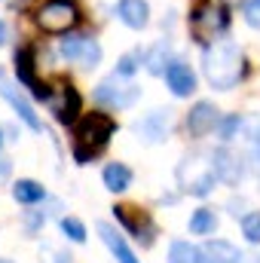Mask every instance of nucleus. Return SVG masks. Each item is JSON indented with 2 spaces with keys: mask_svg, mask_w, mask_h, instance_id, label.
<instances>
[{
  "mask_svg": "<svg viewBox=\"0 0 260 263\" xmlns=\"http://www.w3.org/2000/svg\"><path fill=\"white\" fill-rule=\"evenodd\" d=\"M202 70H205V80L214 89H220V92L233 89L242 80V52H239V46L233 40H214L202 52Z\"/></svg>",
  "mask_w": 260,
  "mask_h": 263,
  "instance_id": "nucleus-1",
  "label": "nucleus"
},
{
  "mask_svg": "<svg viewBox=\"0 0 260 263\" xmlns=\"http://www.w3.org/2000/svg\"><path fill=\"white\" fill-rule=\"evenodd\" d=\"M114 132H117V123H114L110 114H86L73 129V159L80 165L92 162L107 147Z\"/></svg>",
  "mask_w": 260,
  "mask_h": 263,
  "instance_id": "nucleus-2",
  "label": "nucleus"
},
{
  "mask_svg": "<svg viewBox=\"0 0 260 263\" xmlns=\"http://www.w3.org/2000/svg\"><path fill=\"white\" fill-rule=\"evenodd\" d=\"M178 181H181V187H184L187 193H193V196L211 193V187H214V181H217L214 153H211V156H205V153L187 156V159L181 162V168H178Z\"/></svg>",
  "mask_w": 260,
  "mask_h": 263,
  "instance_id": "nucleus-3",
  "label": "nucleus"
},
{
  "mask_svg": "<svg viewBox=\"0 0 260 263\" xmlns=\"http://www.w3.org/2000/svg\"><path fill=\"white\" fill-rule=\"evenodd\" d=\"M227 22H230V15H227V9H224V6H217V3H211V0L199 3V6L193 9V15H190L193 40H199V43L214 40V37L227 28Z\"/></svg>",
  "mask_w": 260,
  "mask_h": 263,
  "instance_id": "nucleus-4",
  "label": "nucleus"
},
{
  "mask_svg": "<svg viewBox=\"0 0 260 263\" xmlns=\"http://www.w3.org/2000/svg\"><path fill=\"white\" fill-rule=\"evenodd\" d=\"M77 22H80V9H77L73 0H49L37 12V25L49 34H65Z\"/></svg>",
  "mask_w": 260,
  "mask_h": 263,
  "instance_id": "nucleus-5",
  "label": "nucleus"
},
{
  "mask_svg": "<svg viewBox=\"0 0 260 263\" xmlns=\"http://www.w3.org/2000/svg\"><path fill=\"white\" fill-rule=\"evenodd\" d=\"M138 95H141V89L132 86V83H123L120 73L107 77V80L98 83V89H95V101H101V104H107V107H132V104L138 101Z\"/></svg>",
  "mask_w": 260,
  "mask_h": 263,
  "instance_id": "nucleus-6",
  "label": "nucleus"
},
{
  "mask_svg": "<svg viewBox=\"0 0 260 263\" xmlns=\"http://www.w3.org/2000/svg\"><path fill=\"white\" fill-rule=\"evenodd\" d=\"M15 77H18V83H22L34 98H40V101H49V98H52L49 86L40 83L37 73H34V49H31V46H22V49L15 52Z\"/></svg>",
  "mask_w": 260,
  "mask_h": 263,
  "instance_id": "nucleus-7",
  "label": "nucleus"
},
{
  "mask_svg": "<svg viewBox=\"0 0 260 263\" xmlns=\"http://www.w3.org/2000/svg\"><path fill=\"white\" fill-rule=\"evenodd\" d=\"M172 129V117H169V110H153V114H147L144 120H138L135 123V132L147 141V144H159L165 135Z\"/></svg>",
  "mask_w": 260,
  "mask_h": 263,
  "instance_id": "nucleus-8",
  "label": "nucleus"
},
{
  "mask_svg": "<svg viewBox=\"0 0 260 263\" xmlns=\"http://www.w3.org/2000/svg\"><path fill=\"white\" fill-rule=\"evenodd\" d=\"M114 214H117V220L129 230V233H135L138 239L144 236V245H150L153 242V223L147 220V214H141L138 208H132V205H117L114 208Z\"/></svg>",
  "mask_w": 260,
  "mask_h": 263,
  "instance_id": "nucleus-9",
  "label": "nucleus"
},
{
  "mask_svg": "<svg viewBox=\"0 0 260 263\" xmlns=\"http://www.w3.org/2000/svg\"><path fill=\"white\" fill-rule=\"evenodd\" d=\"M217 123H220V117H217V107H214L211 101H199L193 110L187 114V129H190V135H196V138L208 135Z\"/></svg>",
  "mask_w": 260,
  "mask_h": 263,
  "instance_id": "nucleus-10",
  "label": "nucleus"
},
{
  "mask_svg": "<svg viewBox=\"0 0 260 263\" xmlns=\"http://www.w3.org/2000/svg\"><path fill=\"white\" fill-rule=\"evenodd\" d=\"M165 83H169V89L178 98H187L190 92H196V77H193V70H190V65H184V62H169Z\"/></svg>",
  "mask_w": 260,
  "mask_h": 263,
  "instance_id": "nucleus-11",
  "label": "nucleus"
},
{
  "mask_svg": "<svg viewBox=\"0 0 260 263\" xmlns=\"http://www.w3.org/2000/svg\"><path fill=\"white\" fill-rule=\"evenodd\" d=\"M0 95L12 104V110L18 114V120L28 126L31 132H40L43 126H40V120H37V114H34V107L28 104V98L22 95V92H15V86H9V83H0Z\"/></svg>",
  "mask_w": 260,
  "mask_h": 263,
  "instance_id": "nucleus-12",
  "label": "nucleus"
},
{
  "mask_svg": "<svg viewBox=\"0 0 260 263\" xmlns=\"http://www.w3.org/2000/svg\"><path fill=\"white\" fill-rule=\"evenodd\" d=\"M199 263H242V254L236 245L224 239H211L199 248Z\"/></svg>",
  "mask_w": 260,
  "mask_h": 263,
  "instance_id": "nucleus-13",
  "label": "nucleus"
},
{
  "mask_svg": "<svg viewBox=\"0 0 260 263\" xmlns=\"http://www.w3.org/2000/svg\"><path fill=\"white\" fill-rule=\"evenodd\" d=\"M80 107H83V98H80V92L67 83L65 89H62V104H55V120L62 123V126H70V123H77V117H80Z\"/></svg>",
  "mask_w": 260,
  "mask_h": 263,
  "instance_id": "nucleus-14",
  "label": "nucleus"
},
{
  "mask_svg": "<svg viewBox=\"0 0 260 263\" xmlns=\"http://www.w3.org/2000/svg\"><path fill=\"white\" fill-rule=\"evenodd\" d=\"M98 236L104 239V245L114 251V257L120 263H138V257H135V251H132L129 245H126V239L110 227V223H98Z\"/></svg>",
  "mask_w": 260,
  "mask_h": 263,
  "instance_id": "nucleus-15",
  "label": "nucleus"
},
{
  "mask_svg": "<svg viewBox=\"0 0 260 263\" xmlns=\"http://www.w3.org/2000/svg\"><path fill=\"white\" fill-rule=\"evenodd\" d=\"M117 15L129 25V28H144L147 25V18H150V9H147V3L144 0H120L117 3Z\"/></svg>",
  "mask_w": 260,
  "mask_h": 263,
  "instance_id": "nucleus-16",
  "label": "nucleus"
},
{
  "mask_svg": "<svg viewBox=\"0 0 260 263\" xmlns=\"http://www.w3.org/2000/svg\"><path fill=\"white\" fill-rule=\"evenodd\" d=\"M101 178H104V187L110 193H123V190H129V184H132V172H129V165H123V162H110Z\"/></svg>",
  "mask_w": 260,
  "mask_h": 263,
  "instance_id": "nucleus-17",
  "label": "nucleus"
},
{
  "mask_svg": "<svg viewBox=\"0 0 260 263\" xmlns=\"http://www.w3.org/2000/svg\"><path fill=\"white\" fill-rule=\"evenodd\" d=\"M169 52H172V43L169 40H159L147 55H144V65H147V70L150 73H165V62H169Z\"/></svg>",
  "mask_w": 260,
  "mask_h": 263,
  "instance_id": "nucleus-18",
  "label": "nucleus"
},
{
  "mask_svg": "<svg viewBox=\"0 0 260 263\" xmlns=\"http://www.w3.org/2000/svg\"><path fill=\"white\" fill-rule=\"evenodd\" d=\"M12 199L22 202V205H34V202L46 199V190H43L37 181H18V184L12 187Z\"/></svg>",
  "mask_w": 260,
  "mask_h": 263,
  "instance_id": "nucleus-19",
  "label": "nucleus"
},
{
  "mask_svg": "<svg viewBox=\"0 0 260 263\" xmlns=\"http://www.w3.org/2000/svg\"><path fill=\"white\" fill-rule=\"evenodd\" d=\"M214 168H217V178H224V181H230V184H236L239 175H242V168H236V159H233L227 150H217V153H214Z\"/></svg>",
  "mask_w": 260,
  "mask_h": 263,
  "instance_id": "nucleus-20",
  "label": "nucleus"
},
{
  "mask_svg": "<svg viewBox=\"0 0 260 263\" xmlns=\"http://www.w3.org/2000/svg\"><path fill=\"white\" fill-rule=\"evenodd\" d=\"M214 230H217V217H214L211 208H199V211H193V217H190V233H196V236H208V233H214Z\"/></svg>",
  "mask_w": 260,
  "mask_h": 263,
  "instance_id": "nucleus-21",
  "label": "nucleus"
},
{
  "mask_svg": "<svg viewBox=\"0 0 260 263\" xmlns=\"http://www.w3.org/2000/svg\"><path fill=\"white\" fill-rule=\"evenodd\" d=\"M169 263H199V248H193L190 242H172Z\"/></svg>",
  "mask_w": 260,
  "mask_h": 263,
  "instance_id": "nucleus-22",
  "label": "nucleus"
},
{
  "mask_svg": "<svg viewBox=\"0 0 260 263\" xmlns=\"http://www.w3.org/2000/svg\"><path fill=\"white\" fill-rule=\"evenodd\" d=\"M242 236H245L251 245H260V211L242 214Z\"/></svg>",
  "mask_w": 260,
  "mask_h": 263,
  "instance_id": "nucleus-23",
  "label": "nucleus"
},
{
  "mask_svg": "<svg viewBox=\"0 0 260 263\" xmlns=\"http://www.w3.org/2000/svg\"><path fill=\"white\" fill-rule=\"evenodd\" d=\"M83 67H95L101 62V46L95 43V40H89L86 37V43H83V52H80V59H77Z\"/></svg>",
  "mask_w": 260,
  "mask_h": 263,
  "instance_id": "nucleus-24",
  "label": "nucleus"
},
{
  "mask_svg": "<svg viewBox=\"0 0 260 263\" xmlns=\"http://www.w3.org/2000/svg\"><path fill=\"white\" fill-rule=\"evenodd\" d=\"M83 43H86V37H67V40H62V46H59L62 59L77 62V59H80V52H83Z\"/></svg>",
  "mask_w": 260,
  "mask_h": 263,
  "instance_id": "nucleus-25",
  "label": "nucleus"
},
{
  "mask_svg": "<svg viewBox=\"0 0 260 263\" xmlns=\"http://www.w3.org/2000/svg\"><path fill=\"white\" fill-rule=\"evenodd\" d=\"M62 233L70 242H86V227L77 217H62Z\"/></svg>",
  "mask_w": 260,
  "mask_h": 263,
  "instance_id": "nucleus-26",
  "label": "nucleus"
},
{
  "mask_svg": "<svg viewBox=\"0 0 260 263\" xmlns=\"http://www.w3.org/2000/svg\"><path fill=\"white\" fill-rule=\"evenodd\" d=\"M217 126H220V138H224V141H230V138L236 135V129L242 126V120H239V114H233V117H227V120H220Z\"/></svg>",
  "mask_w": 260,
  "mask_h": 263,
  "instance_id": "nucleus-27",
  "label": "nucleus"
},
{
  "mask_svg": "<svg viewBox=\"0 0 260 263\" xmlns=\"http://www.w3.org/2000/svg\"><path fill=\"white\" fill-rule=\"evenodd\" d=\"M245 22L251 28H260V0H248L245 3Z\"/></svg>",
  "mask_w": 260,
  "mask_h": 263,
  "instance_id": "nucleus-28",
  "label": "nucleus"
},
{
  "mask_svg": "<svg viewBox=\"0 0 260 263\" xmlns=\"http://www.w3.org/2000/svg\"><path fill=\"white\" fill-rule=\"evenodd\" d=\"M135 55H123V59H120V65H117V73H120V77H132V73H135Z\"/></svg>",
  "mask_w": 260,
  "mask_h": 263,
  "instance_id": "nucleus-29",
  "label": "nucleus"
},
{
  "mask_svg": "<svg viewBox=\"0 0 260 263\" xmlns=\"http://www.w3.org/2000/svg\"><path fill=\"white\" fill-rule=\"evenodd\" d=\"M6 175H9V162H6V159H0V181H3Z\"/></svg>",
  "mask_w": 260,
  "mask_h": 263,
  "instance_id": "nucleus-30",
  "label": "nucleus"
},
{
  "mask_svg": "<svg viewBox=\"0 0 260 263\" xmlns=\"http://www.w3.org/2000/svg\"><path fill=\"white\" fill-rule=\"evenodd\" d=\"M3 43H6V25L0 22V46H3Z\"/></svg>",
  "mask_w": 260,
  "mask_h": 263,
  "instance_id": "nucleus-31",
  "label": "nucleus"
},
{
  "mask_svg": "<svg viewBox=\"0 0 260 263\" xmlns=\"http://www.w3.org/2000/svg\"><path fill=\"white\" fill-rule=\"evenodd\" d=\"M227 3H236V0H227Z\"/></svg>",
  "mask_w": 260,
  "mask_h": 263,
  "instance_id": "nucleus-32",
  "label": "nucleus"
},
{
  "mask_svg": "<svg viewBox=\"0 0 260 263\" xmlns=\"http://www.w3.org/2000/svg\"><path fill=\"white\" fill-rule=\"evenodd\" d=\"M0 263H9V260H0Z\"/></svg>",
  "mask_w": 260,
  "mask_h": 263,
  "instance_id": "nucleus-33",
  "label": "nucleus"
},
{
  "mask_svg": "<svg viewBox=\"0 0 260 263\" xmlns=\"http://www.w3.org/2000/svg\"><path fill=\"white\" fill-rule=\"evenodd\" d=\"M257 263H260V257H257Z\"/></svg>",
  "mask_w": 260,
  "mask_h": 263,
  "instance_id": "nucleus-34",
  "label": "nucleus"
}]
</instances>
